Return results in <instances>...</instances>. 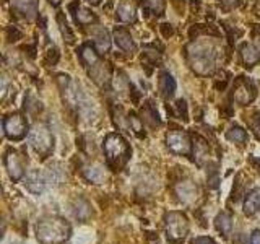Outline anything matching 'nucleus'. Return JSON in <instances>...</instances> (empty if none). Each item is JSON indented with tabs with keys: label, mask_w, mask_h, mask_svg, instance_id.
<instances>
[{
	"label": "nucleus",
	"mask_w": 260,
	"mask_h": 244,
	"mask_svg": "<svg viewBox=\"0 0 260 244\" xmlns=\"http://www.w3.org/2000/svg\"><path fill=\"white\" fill-rule=\"evenodd\" d=\"M36 238L41 244H63L70 239L72 226L63 217L44 215L36 223Z\"/></svg>",
	"instance_id": "nucleus-1"
},
{
	"label": "nucleus",
	"mask_w": 260,
	"mask_h": 244,
	"mask_svg": "<svg viewBox=\"0 0 260 244\" xmlns=\"http://www.w3.org/2000/svg\"><path fill=\"white\" fill-rule=\"evenodd\" d=\"M103 150H104L106 163H108V166L114 171H119L124 168L127 165V161L130 160V153H132L128 142L117 132L106 135Z\"/></svg>",
	"instance_id": "nucleus-2"
},
{
	"label": "nucleus",
	"mask_w": 260,
	"mask_h": 244,
	"mask_svg": "<svg viewBox=\"0 0 260 244\" xmlns=\"http://www.w3.org/2000/svg\"><path fill=\"white\" fill-rule=\"evenodd\" d=\"M215 52L208 43H192L187 47V59L199 75H208L215 69Z\"/></svg>",
	"instance_id": "nucleus-3"
},
{
	"label": "nucleus",
	"mask_w": 260,
	"mask_h": 244,
	"mask_svg": "<svg viewBox=\"0 0 260 244\" xmlns=\"http://www.w3.org/2000/svg\"><path fill=\"white\" fill-rule=\"evenodd\" d=\"M166 238L173 244H181L189 234V220L182 211H168L165 215Z\"/></svg>",
	"instance_id": "nucleus-4"
},
{
	"label": "nucleus",
	"mask_w": 260,
	"mask_h": 244,
	"mask_svg": "<svg viewBox=\"0 0 260 244\" xmlns=\"http://www.w3.org/2000/svg\"><path fill=\"white\" fill-rule=\"evenodd\" d=\"M29 143L41 158L51 157L54 151V137L46 124H36L29 130Z\"/></svg>",
	"instance_id": "nucleus-5"
},
{
	"label": "nucleus",
	"mask_w": 260,
	"mask_h": 244,
	"mask_svg": "<svg viewBox=\"0 0 260 244\" xmlns=\"http://www.w3.org/2000/svg\"><path fill=\"white\" fill-rule=\"evenodd\" d=\"M166 145L173 153L182 155V157H189V155L193 151L189 134L184 132V130H179V129L169 130L166 134Z\"/></svg>",
	"instance_id": "nucleus-6"
},
{
	"label": "nucleus",
	"mask_w": 260,
	"mask_h": 244,
	"mask_svg": "<svg viewBox=\"0 0 260 244\" xmlns=\"http://www.w3.org/2000/svg\"><path fill=\"white\" fill-rule=\"evenodd\" d=\"M4 132L10 140H21L28 132V122L18 112L10 114L4 119Z\"/></svg>",
	"instance_id": "nucleus-7"
},
{
	"label": "nucleus",
	"mask_w": 260,
	"mask_h": 244,
	"mask_svg": "<svg viewBox=\"0 0 260 244\" xmlns=\"http://www.w3.org/2000/svg\"><path fill=\"white\" fill-rule=\"evenodd\" d=\"M4 165L12 181H20L24 176V160L20 151L8 148L4 155Z\"/></svg>",
	"instance_id": "nucleus-8"
},
{
	"label": "nucleus",
	"mask_w": 260,
	"mask_h": 244,
	"mask_svg": "<svg viewBox=\"0 0 260 244\" xmlns=\"http://www.w3.org/2000/svg\"><path fill=\"white\" fill-rule=\"evenodd\" d=\"M255 98V86L246 77H239L234 80L233 86V100L239 104H249Z\"/></svg>",
	"instance_id": "nucleus-9"
},
{
	"label": "nucleus",
	"mask_w": 260,
	"mask_h": 244,
	"mask_svg": "<svg viewBox=\"0 0 260 244\" xmlns=\"http://www.w3.org/2000/svg\"><path fill=\"white\" fill-rule=\"evenodd\" d=\"M88 73H89V77L93 78V81L98 86L106 88L109 85V81H111V67H109V64L100 60L94 65V67L88 69Z\"/></svg>",
	"instance_id": "nucleus-10"
},
{
	"label": "nucleus",
	"mask_w": 260,
	"mask_h": 244,
	"mask_svg": "<svg viewBox=\"0 0 260 244\" xmlns=\"http://www.w3.org/2000/svg\"><path fill=\"white\" fill-rule=\"evenodd\" d=\"M13 10L21 15L23 18H36L39 10V0H13Z\"/></svg>",
	"instance_id": "nucleus-11"
},
{
	"label": "nucleus",
	"mask_w": 260,
	"mask_h": 244,
	"mask_svg": "<svg viewBox=\"0 0 260 244\" xmlns=\"http://www.w3.org/2000/svg\"><path fill=\"white\" fill-rule=\"evenodd\" d=\"M114 41H116V44L125 52H134L137 49L132 36H130V33L122 26L114 28Z\"/></svg>",
	"instance_id": "nucleus-12"
},
{
	"label": "nucleus",
	"mask_w": 260,
	"mask_h": 244,
	"mask_svg": "<svg viewBox=\"0 0 260 244\" xmlns=\"http://www.w3.org/2000/svg\"><path fill=\"white\" fill-rule=\"evenodd\" d=\"M158 88H159V95L165 98V100H169V98H173L176 93V88H177L176 80L173 78L171 73L162 72L158 80Z\"/></svg>",
	"instance_id": "nucleus-13"
},
{
	"label": "nucleus",
	"mask_w": 260,
	"mask_h": 244,
	"mask_svg": "<svg viewBox=\"0 0 260 244\" xmlns=\"http://www.w3.org/2000/svg\"><path fill=\"white\" fill-rule=\"evenodd\" d=\"M46 184H47V179L43 173H39V171H31V173L26 176V187L28 191L32 192V194H43L44 189H46Z\"/></svg>",
	"instance_id": "nucleus-14"
},
{
	"label": "nucleus",
	"mask_w": 260,
	"mask_h": 244,
	"mask_svg": "<svg viewBox=\"0 0 260 244\" xmlns=\"http://www.w3.org/2000/svg\"><path fill=\"white\" fill-rule=\"evenodd\" d=\"M117 16L124 23H134L137 20V5L134 0H122L117 7Z\"/></svg>",
	"instance_id": "nucleus-15"
},
{
	"label": "nucleus",
	"mask_w": 260,
	"mask_h": 244,
	"mask_svg": "<svg viewBox=\"0 0 260 244\" xmlns=\"http://www.w3.org/2000/svg\"><path fill=\"white\" fill-rule=\"evenodd\" d=\"M241 59L246 67H254L260 62V51L249 43H244L241 46Z\"/></svg>",
	"instance_id": "nucleus-16"
},
{
	"label": "nucleus",
	"mask_w": 260,
	"mask_h": 244,
	"mask_svg": "<svg viewBox=\"0 0 260 244\" xmlns=\"http://www.w3.org/2000/svg\"><path fill=\"white\" fill-rule=\"evenodd\" d=\"M70 10L73 12V16H75V21L78 24H91V23L98 21L96 15L91 10H89V8L78 7V4H72Z\"/></svg>",
	"instance_id": "nucleus-17"
},
{
	"label": "nucleus",
	"mask_w": 260,
	"mask_h": 244,
	"mask_svg": "<svg viewBox=\"0 0 260 244\" xmlns=\"http://www.w3.org/2000/svg\"><path fill=\"white\" fill-rule=\"evenodd\" d=\"M80 60L86 69H91L100 62V54L96 47H91V44H83L80 47Z\"/></svg>",
	"instance_id": "nucleus-18"
},
{
	"label": "nucleus",
	"mask_w": 260,
	"mask_h": 244,
	"mask_svg": "<svg viewBox=\"0 0 260 244\" xmlns=\"http://www.w3.org/2000/svg\"><path fill=\"white\" fill-rule=\"evenodd\" d=\"M260 210V191L258 189H252L246 199H244V214L247 217L255 215Z\"/></svg>",
	"instance_id": "nucleus-19"
},
{
	"label": "nucleus",
	"mask_w": 260,
	"mask_h": 244,
	"mask_svg": "<svg viewBox=\"0 0 260 244\" xmlns=\"http://www.w3.org/2000/svg\"><path fill=\"white\" fill-rule=\"evenodd\" d=\"M94 47L98 54H108L111 51V38H109V33L106 29H100L94 35Z\"/></svg>",
	"instance_id": "nucleus-20"
},
{
	"label": "nucleus",
	"mask_w": 260,
	"mask_h": 244,
	"mask_svg": "<svg viewBox=\"0 0 260 244\" xmlns=\"http://www.w3.org/2000/svg\"><path fill=\"white\" fill-rule=\"evenodd\" d=\"M142 120L146 122L150 127H159L161 126V119L158 116V111L154 109L151 101L146 103V106L142 109Z\"/></svg>",
	"instance_id": "nucleus-21"
},
{
	"label": "nucleus",
	"mask_w": 260,
	"mask_h": 244,
	"mask_svg": "<svg viewBox=\"0 0 260 244\" xmlns=\"http://www.w3.org/2000/svg\"><path fill=\"white\" fill-rule=\"evenodd\" d=\"M215 226H216V230L219 233L228 238V236H230L231 231H233V217L230 214H219L215 218Z\"/></svg>",
	"instance_id": "nucleus-22"
},
{
	"label": "nucleus",
	"mask_w": 260,
	"mask_h": 244,
	"mask_svg": "<svg viewBox=\"0 0 260 244\" xmlns=\"http://www.w3.org/2000/svg\"><path fill=\"white\" fill-rule=\"evenodd\" d=\"M83 176L88 179L89 182L101 184L104 181V171L100 165H89L83 169Z\"/></svg>",
	"instance_id": "nucleus-23"
},
{
	"label": "nucleus",
	"mask_w": 260,
	"mask_h": 244,
	"mask_svg": "<svg viewBox=\"0 0 260 244\" xmlns=\"http://www.w3.org/2000/svg\"><path fill=\"white\" fill-rule=\"evenodd\" d=\"M57 24H59V29H60L62 38L67 41L69 44H73V41H75V36H73V33H72L69 23H67V18H65V15L62 12L57 13Z\"/></svg>",
	"instance_id": "nucleus-24"
},
{
	"label": "nucleus",
	"mask_w": 260,
	"mask_h": 244,
	"mask_svg": "<svg viewBox=\"0 0 260 244\" xmlns=\"http://www.w3.org/2000/svg\"><path fill=\"white\" fill-rule=\"evenodd\" d=\"M226 138H228L230 142H234V143H238V145H242V143H246V140H247V132H246V130H244L242 127L234 126V127H231V129L226 132Z\"/></svg>",
	"instance_id": "nucleus-25"
},
{
	"label": "nucleus",
	"mask_w": 260,
	"mask_h": 244,
	"mask_svg": "<svg viewBox=\"0 0 260 244\" xmlns=\"http://www.w3.org/2000/svg\"><path fill=\"white\" fill-rule=\"evenodd\" d=\"M127 120H128L130 130H134V132H135L138 137H145V132H143V120H142V117H138L135 112H130L128 116H127Z\"/></svg>",
	"instance_id": "nucleus-26"
},
{
	"label": "nucleus",
	"mask_w": 260,
	"mask_h": 244,
	"mask_svg": "<svg viewBox=\"0 0 260 244\" xmlns=\"http://www.w3.org/2000/svg\"><path fill=\"white\" fill-rule=\"evenodd\" d=\"M146 7H148L154 15L161 16L162 13H165L166 2L165 0H146Z\"/></svg>",
	"instance_id": "nucleus-27"
},
{
	"label": "nucleus",
	"mask_w": 260,
	"mask_h": 244,
	"mask_svg": "<svg viewBox=\"0 0 260 244\" xmlns=\"http://www.w3.org/2000/svg\"><path fill=\"white\" fill-rule=\"evenodd\" d=\"M174 108H176V116L179 119L189 120V112H187V103H185V100H177L176 104H174Z\"/></svg>",
	"instance_id": "nucleus-28"
},
{
	"label": "nucleus",
	"mask_w": 260,
	"mask_h": 244,
	"mask_svg": "<svg viewBox=\"0 0 260 244\" xmlns=\"http://www.w3.org/2000/svg\"><path fill=\"white\" fill-rule=\"evenodd\" d=\"M59 59H60V54H59V49H55V47H52V49H49V51L46 52V59H44V64L46 65H54L59 62Z\"/></svg>",
	"instance_id": "nucleus-29"
},
{
	"label": "nucleus",
	"mask_w": 260,
	"mask_h": 244,
	"mask_svg": "<svg viewBox=\"0 0 260 244\" xmlns=\"http://www.w3.org/2000/svg\"><path fill=\"white\" fill-rule=\"evenodd\" d=\"M23 35H21V31L16 28V26H10V28H7V39H8V43H15V41H18L21 39Z\"/></svg>",
	"instance_id": "nucleus-30"
},
{
	"label": "nucleus",
	"mask_w": 260,
	"mask_h": 244,
	"mask_svg": "<svg viewBox=\"0 0 260 244\" xmlns=\"http://www.w3.org/2000/svg\"><path fill=\"white\" fill-rule=\"evenodd\" d=\"M55 80H57V83H59V86H60L62 92H65V89H69V85H70V77H69V75H63V73H59Z\"/></svg>",
	"instance_id": "nucleus-31"
},
{
	"label": "nucleus",
	"mask_w": 260,
	"mask_h": 244,
	"mask_svg": "<svg viewBox=\"0 0 260 244\" xmlns=\"http://www.w3.org/2000/svg\"><path fill=\"white\" fill-rule=\"evenodd\" d=\"M159 29H161L162 36H165V38H171V36L174 35V29H173V26H171L169 23H162L161 26H159Z\"/></svg>",
	"instance_id": "nucleus-32"
},
{
	"label": "nucleus",
	"mask_w": 260,
	"mask_h": 244,
	"mask_svg": "<svg viewBox=\"0 0 260 244\" xmlns=\"http://www.w3.org/2000/svg\"><path fill=\"white\" fill-rule=\"evenodd\" d=\"M192 244H216L211 238H208V236H199V238H195L192 241Z\"/></svg>",
	"instance_id": "nucleus-33"
},
{
	"label": "nucleus",
	"mask_w": 260,
	"mask_h": 244,
	"mask_svg": "<svg viewBox=\"0 0 260 244\" xmlns=\"http://www.w3.org/2000/svg\"><path fill=\"white\" fill-rule=\"evenodd\" d=\"M249 244H260V231H254L250 234Z\"/></svg>",
	"instance_id": "nucleus-34"
},
{
	"label": "nucleus",
	"mask_w": 260,
	"mask_h": 244,
	"mask_svg": "<svg viewBox=\"0 0 260 244\" xmlns=\"http://www.w3.org/2000/svg\"><path fill=\"white\" fill-rule=\"evenodd\" d=\"M226 8H234L239 5V0H221Z\"/></svg>",
	"instance_id": "nucleus-35"
},
{
	"label": "nucleus",
	"mask_w": 260,
	"mask_h": 244,
	"mask_svg": "<svg viewBox=\"0 0 260 244\" xmlns=\"http://www.w3.org/2000/svg\"><path fill=\"white\" fill-rule=\"evenodd\" d=\"M60 2H62V0H49V4H51V5H54V7L60 5Z\"/></svg>",
	"instance_id": "nucleus-36"
},
{
	"label": "nucleus",
	"mask_w": 260,
	"mask_h": 244,
	"mask_svg": "<svg viewBox=\"0 0 260 244\" xmlns=\"http://www.w3.org/2000/svg\"><path fill=\"white\" fill-rule=\"evenodd\" d=\"M88 2L91 4V5H100V4H101V0H88Z\"/></svg>",
	"instance_id": "nucleus-37"
},
{
	"label": "nucleus",
	"mask_w": 260,
	"mask_h": 244,
	"mask_svg": "<svg viewBox=\"0 0 260 244\" xmlns=\"http://www.w3.org/2000/svg\"><path fill=\"white\" fill-rule=\"evenodd\" d=\"M258 173H260V161H258Z\"/></svg>",
	"instance_id": "nucleus-38"
},
{
	"label": "nucleus",
	"mask_w": 260,
	"mask_h": 244,
	"mask_svg": "<svg viewBox=\"0 0 260 244\" xmlns=\"http://www.w3.org/2000/svg\"><path fill=\"white\" fill-rule=\"evenodd\" d=\"M12 244H23V242H12Z\"/></svg>",
	"instance_id": "nucleus-39"
}]
</instances>
